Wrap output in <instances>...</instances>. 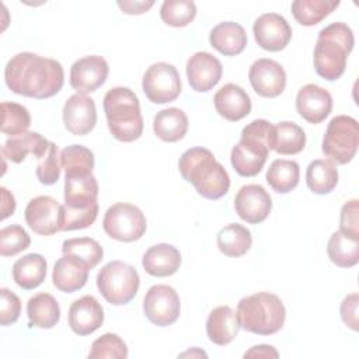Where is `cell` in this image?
Instances as JSON below:
<instances>
[{"instance_id":"cell-1","label":"cell","mask_w":359,"mask_h":359,"mask_svg":"<svg viewBox=\"0 0 359 359\" xmlns=\"http://www.w3.org/2000/svg\"><path fill=\"white\" fill-rule=\"evenodd\" d=\"M4 80L14 94L45 100L62 90L65 72L55 59L32 52H20L7 62Z\"/></svg>"},{"instance_id":"cell-2","label":"cell","mask_w":359,"mask_h":359,"mask_svg":"<svg viewBox=\"0 0 359 359\" xmlns=\"http://www.w3.org/2000/svg\"><path fill=\"white\" fill-rule=\"evenodd\" d=\"M181 177L192 184L196 192L206 199H220L230 188L226 168L216 161L213 153L205 147H192L178 160Z\"/></svg>"},{"instance_id":"cell-3","label":"cell","mask_w":359,"mask_h":359,"mask_svg":"<svg viewBox=\"0 0 359 359\" xmlns=\"http://www.w3.org/2000/svg\"><path fill=\"white\" fill-rule=\"evenodd\" d=\"M353 45V32L345 22H332L323 28L318 32L313 55L317 74L328 81L339 79L346 69V59Z\"/></svg>"},{"instance_id":"cell-4","label":"cell","mask_w":359,"mask_h":359,"mask_svg":"<svg viewBox=\"0 0 359 359\" xmlns=\"http://www.w3.org/2000/svg\"><path fill=\"white\" fill-rule=\"evenodd\" d=\"M111 135L119 142H133L143 133V116L137 95L128 87H114L102 101Z\"/></svg>"},{"instance_id":"cell-5","label":"cell","mask_w":359,"mask_h":359,"mask_svg":"<svg viewBox=\"0 0 359 359\" xmlns=\"http://www.w3.org/2000/svg\"><path fill=\"white\" fill-rule=\"evenodd\" d=\"M273 125L266 119H255L241 130L240 142L231 149L230 161L241 177H255L264 168L271 144Z\"/></svg>"},{"instance_id":"cell-6","label":"cell","mask_w":359,"mask_h":359,"mask_svg":"<svg viewBox=\"0 0 359 359\" xmlns=\"http://www.w3.org/2000/svg\"><path fill=\"white\" fill-rule=\"evenodd\" d=\"M236 313L240 328L258 335L278 332L286 320L282 300L269 292H258L240 299Z\"/></svg>"},{"instance_id":"cell-7","label":"cell","mask_w":359,"mask_h":359,"mask_svg":"<svg viewBox=\"0 0 359 359\" xmlns=\"http://www.w3.org/2000/svg\"><path fill=\"white\" fill-rule=\"evenodd\" d=\"M140 278L137 271L122 261H109L97 275V287L102 297L114 304H128L137 293Z\"/></svg>"},{"instance_id":"cell-8","label":"cell","mask_w":359,"mask_h":359,"mask_svg":"<svg viewBox=\"0 0 359 359\" xmlns=\"http://www.w3.org/2000/svg\"><path fill=\"white\" fill-rule=\"evenodd\" d=\"M358 144V121L348 115H337L330 121L325 129L321 150L330 161L348 164L355 157Z\"/></svg>"},{"instance_id":"cell-9","label":"cell","mask_w":359,"mask_h":359,"mask_svg":"<svg viewBox=\"0 0 359 359\" xmlns=\"http://www.w3.org/2000/svg\"><path fill=\"white\" fill-rule=\"evenodd\" d=\"M146 217L143 212L128 202H118L109 206L102 219L104 231L114 240L132 243L146 233Z\"/></svg>"},{"instance_id":"cell-10","label":"cell","mask_w":359,"mask_h":359,"mask_svg":"<svg viewBox=\"0 0 359 359\" xmlns=\"http://www.w3.org/2000/svg\"><path fill=\"white\" fill-rule=\"evenodd\" d=\"M142 88L150 102L167 104L178 98L182 84L175 66L165 62H157L144 72Z\"/></svg>"},{"instance_id":"cell-11","label":"cell","mask_w":359,"mask_h":359,"mask_svg":"<svg viewBox=\"0 0 359 359\" xmlns=\"http://www.w3.org/2000/svg\"><path fill=\"white\" fill-rule=\"evenodd\" d=\"M143 311L149 321L154 325H171L180 317V296L175 289L168 285H154L144 294Z\"/></svg>"},{"instance_id":"cell-12","label":"cell","mask_w":359,"mask_h":359,"mask_svg":"<svg viewBox=\"0 0 359 359\" xmlns=\"http://www.w3.org/2000/svg\"><path fill=\"white\" fill-rule=\"evenodd\" d=\"M252 32L255 42L269 52L285 49L292 39V28L289 22L278 13H265L259 15L252 25Z\"/></svg>"},{"instance_id":"cell-13","label":"cell","mask_w":359,"mask_h":359,"mask_svg":"<svg viewBox=\"0 0 359 359\" xmlns=\"http://www.w3.org/2000/svg\"><path fill=\"white\" fill-rule=\"evenodd\" d=\"M60 206L49 195H39L31 199L24 216L29 229L39 236H52L60 231Z\"/></svg>"},{"instance_id":"cell-14","label":"cell","mask_w":359,"mask_h":359,"mask_svg":"<svg viewBox=\"0 0 359 359\" xmlns=\"http://www.w3.org/2000/svg\"><path fill=\"white\" fill-rule=\"evenodd\" d=\"M252 90L265 98L280 95L286 87V73L282 65L273 59L262 57L255 60L248 72Z\"/></svg>"},{"instance_id":"cell-15","label":"cell","mask_w":359,"mask_h":359,"mask_svg":"<svg viewBox=\"0 0 359 359\" xmlns=\"http://www.w3.org/2000/svg\"><path fill=\"white\" fill-rule=\"evenodd\" d=\"M236 213L247 223H262L272 210V199L268 191L258 184L243 185L234 198Z\"/></svg>"},{"instance_id":"cell-16","label":"cell","mask_w":359,"mask_h":359,"mask_svg":"<svg viewBox=\"0 0 359 359\" xmlns=\"http://www.w3.org/2000/svg\"><path fill=\"white\" fill-rule=\"evenodd\" d=\"M108 73L109 66L102 56H84L70 67V86L79 94L93 93L105 83Z\"/></svg>"},{"instance_id":"cell-17","label":"cell","mask_w":359,"mask_h":359,"mask_svg":"<svg viewBox=\"0 0 359 359\" xmlns=\"http://www.w3.org/2000/svg\"><path fill=\"white\" fill-rule=\"evenodd\" d=\"M62 118L65 128L76 136L90 133L97 123L95 102L86 94H73L63 105Z\"/></svg>"},{"instance_id":"cell-18","label":"cell","mask_w":359,"mask_h":359,"mask_svg":"<svg viewBox=\"0 0 359 359\" xmlns=\"http://www.w3.org/2000/svg\"><path fill=\"white\" fill-rule=\"evenodd\" d=\"M223 66L220 60L209 52H196L187 62V77L192 90L206 93L222 79Z\"/></svg>"},{"instance_id":"cell-19","label":"cell","mask_w":359,"mask_h":359,"mask_svg":"<svg viewBox=\"0 0 359 359\" xmlns=\"http://www.w3.org/2000/svg\"><path fill=\"white\" fill-rule=\"evenodd\" d=\"M67 320L72 331L84 337L93 334L102 325L104 309L94 296L86 294L70 304Z\"/></svg>"},{"instance_id":"cell-20","label":"cell","mask_w":359,"mask_h":359,"mask_svg":"<svg viewBox=\"0 0 359 359\" xmlns=\"http://www.w3.org/2000/svg\"><path fill=\"white\" fill-rule=\"evenodd\" d=\"M296 109L304 121L320 123L332 109V97L325 88L317 84H306L296 95Z\"/></svg>"},{"instance_id":"cell-21","label":"cell","mask_w":359,"mask_h":359,"mask_svg":"<svg viewBox=\"0 0 359 359\" xmlns=\"http://www.w3.org/2000/svg\"><path fill=\"white\" fill-rule=\"evenodd\" d=\"M213 104L216 112L230 122H237L251 112L250 95L243 87L234 83H227L217 90L213 97Z\"/></svg>"},{"instance_id":"cell-22","label":"cell","mask_w":359,"mask_h":359,"mask_svg":"<svg viewBox=\"0 0 359 359\" xmlns=\"http://www.w3.org/2000/svg\"><path fill=\"white\" fill-rule=\"evenodd\" d=\"M91 269L77 258L63 254L53 266L52 282L56 289L65 293H73L81 289L88 280Z\"/></svg>"},{"instance_id":"cell-23","label":"cell","mask_w":359,"mask_h":359,"mask_svg":"<svg viewBox=\"0 0 359 359\" xmlns=\"http://www.w3.org/2000/svg\"><path fill=\"white\" fill-rule=\"evenodd\" d=\"M240 323L237 313L230 306L215 307L206 320V335L210 342L224 346L238 334Z\"/></svg>"},{"instance_id":"cell-24","label":"cell","mask_w":359,"mask_h":359,"mask_svg":"<svg viewBox=\"0 0 359 359\" xmlns=\"http://www.w3.org/2000/svg\"><path fill=\"white\" fill-rule=\"evenodd\" d=\"M142 265L144 271L151 276H171L180 269L181 254L178 248L171 244H156L143 254Z\"/></svg>"},{"instance_id":"cell-25","label":"cell","mask_w":359,"mask_h":359,"mask_svg":"<svg viewBox=\"0 0 359 359\" xmlns=\"http://www.w3.org/2000/svg\"><path fill=\"white\" fill-rule=\"evenodd\" d=\"M49 143L50 142L38 132H25L8 137L1 147V156L15 164L22 163L29 153L39 160L48 151Z\"/></svg>"},{"instance_id":"cell-26","label":"cell","mask_w":359,"mask_h":359,"mask_svg":"<svg viewBox=\"0 0 359 359\" xmlns=\"http://www.w3.org/2000/svg\"><path fill=\"white\" fill-rule=\"evenodd\" d=\"M209 42L222 55L236 56L240 55L247 45V32L234 21H223L212 28Z\"/></svg>"},{"instance_id":"cell-27","label":"cell","mask_w":359,"mask_h":359,"mask_svg":"<svg viewBox=\"0 0 359 359\" xmlns=\"http://www.w3.org/2000/svg\"><path fill=\"white\" fill-rule=\"evenodd\" d=\"M27 316L29 327L52 328L60 320V307L57 300L45 292L36 293L29 297L27 303Z\"/></svg>"},{"instance_id":"cell-28","label":"cell","mask_w":359,"mask_h":359,"mask_svg":"<svg viewBox=\"0 0 359 359\" xmlns=\"http://www.w3.org/2000/svg\"><path fill=\"white\" fill-rule=\"evenodd\" d=\"M153 130L163 142H178L188 132V116L182 109L175 107L161 109L153 119Z\"/></svg>"},{"instance_id":"cell-29","label":"cell","mask_w":359,"mask_h":359,"mask_svg":"<svg viewBox=\"0 0 359 359\" xmlns=\"http://www.w3.org/2000/svg\"><path fill=\"white\" fill-rule=\"evenodd\" d=\"M48 264L41 254H27L13 265V279L24 290L38 287L46 278Z\"/></svg>"},{"instance_id":"cell-30","label":"cell","mask_w":359,"mask_h":359,"mask_svg":"<svg viewBox=\"0 0 359 359\" xmlns=\"http://www.w3.org/2000/svg\"><path fill=\"white\" fill-rule=\"evenodd\" d=\"M306 146V133L294 122L283 121L272 128L269 150L278 154L290 156L300 153Z\"/></svg>"},{"instance_id":"cell-31","label":"cell","mask_w":359,"mask_h":359,"mask_svg":"<svg viewBox=\"0 0 359 359\" xmlns=\"http://www.w3.org/2000/svg\"><path fill=\"white\" fill-rule=\"evenodd\" d=\"M98 182L90 175L65 177V205L70 208H84L97 202Z\"/></svg>"},{"instance_id":"cell-32","label":"cell","mask_w":359,"mask_h":359,"mask_svg":"<svg viewBox=\"0 0 359 359\" xmlns=\"http://www.w3.org/2000/svg\"><path fill=\"white\" fill-rule=\"evenodd\" d=\"M217 248L227 257H241L244 255L252 244L251 233L247 227L238 223H230L220 229L216 236Z\"/></svg>"},{"instance_id":"cell-33","label":"cell","mask_w":359,"mask_h":359,"mask_svg":"<svg viewBox=\"0 0 359 359\" xmlns=\"http://www.w3.org/2000/svg\"><path fill=\"white\" fill-rule=\"evenodd\" d=\"M306 182L313 194H330L338 184V170L330 160H313L306 170Z\"/></svg>"},{"instance_id":"cell-34","label":"cell","mask_w":359,"mask_h":359,"mask_svg":"<svg viewBox=\"0 0 359 359\" xmlns=\"http://www.w3.org/2000/svg\"><path fill=\"white\" fill-rule=\"evenodd\" d=\"M359 240L342 231L331 234L327 244V254L332 264L339 268H352L359 261Z\"/></svg>"},{"instance_id":"cell-35","label":"cell","mask_w":359,"mask_h":359,"mask_svg":"<svg viewBox=\"0 0 359 359\" xmlns=\"http://www.w3.org/2000/svg\"><path fill=\"white\" fill-rule=\"evenodd\" d=\"M300 178V167L293 160L276 158L271 163L266 171V182L278 194L293 191Z\"/></svg>"},{"instance_id":"cell-36","label":"cell","mask_w":359,"mask_h":359,"mask_svg":"<svg viewBox=\"0 0 359 359\" xmlns=\"http://www.w3.org/2000/svg\"><path fill=\"white\" fill-rule=\"evenodd\" d=\"M338 6V0H294L290 8L300 25L311 27L323 21Z\"/></svg>"},{"instance_id":"cell-37","label":"cell","mask_w":359,"mask_h":359,"mask_svg":"<svg viewBox=\"0 0 359 359\" xmlns=\"http://www.w3.org/2000/svg\"><path fill=\"white\" fill-rule=\"evenodd\" d=\"M60 164L65 170V177L90 175L94 168V153L81 144H70L60 150Z\"/></svg>"},{"instance_id":"cell-38","label":"cell","mask_w":359,"mask_h":359,"mask_svg":"<svg viewBox=\"0 0 359 359\" xmlns=\"http://www.w3.org/2000/svg\"><path fill=\"white\" fill-rule=\"evenodd\" d=\"M62 252L77 258L79 261L84 262L90 269L97 266L104 257V250L101 244L91 237H76L65 240L62 244Z\"/></svg>"},{"instance_id":"cell-39","label":"cell","mask_w":359,"mask_h":359,"mask_svg":"<svg viewBox=\"0 0 359 359\" xmlns=\"http://www.w3.org/2000/svg\"><path fill=\"white\" fill-rule=\"evenodd\" d=\"M1 132L4 135L18 136L28 130L31 125V115L28 109L17 102H1Z\"/></svg>"},{"instance_id":"cell-40","label":"cell","mask_w":359,"mask_h":359,"mask_svg":"<svg viewBox=\"0 0 359 359\" xmlns=\"http://www.w3.org/2000/svg\"><path fill=\"white\" fill-rule=\"evenodd\" d=\"M98 216V202H94L84 208H70L67 205L60 206V230H81L90 227Z\"/></svg>"},{"instance_id":"cell-41","label":"cell","mask_w":359,"mask_h":359,"mask_svg":"<svg viewBox=\"0 0 359 359\" xmlns=\"http://www.w3.org/2000/svg\"><path fill=\"white\" fill-rule=\"evenodd\" d=\"M196 15V6L191 0H165L160 7L161 20L175 28L187 27Z\"/></svg>"},{"instance_id":"cell-42","label":"cell","mask_w":359,"mask_h":359,"mask_svg":"<svg viewBox=\"0 0 359 359\" xmlns=\"http://www.w3.org/2000/svg\"><path fill=\"white\" fill-rule=\"evenodd\" d=\"M88 358L90 359H101V358L125 359L128 358V346L119 335L107 332L91 344Z\"/></svg>"},{"instance_id":"cell-43","label":"cell","mask_w":359,"mask_h":359,"mask_svg":"<svg viewBox=\"0 0 359 359\" xmlns=\"http://www.w3.org/2000/svg\"><path fill=\"white\" fill-rule=\"evenodd\" d=\"M31 244L28 233L20 224H11L0 230V254L1 257H14L27 250Z\"/></svg>"},{"instance_id":"cell-44","label":"cell","mask_w":359,"mask_h":359,"mask_svg":"<svg viewBox=\"0 0 359 359\" xmlns=\"http://www.w3.org/2000/svg\"><path fill=\"white\" fill-rule=\"evenodd\" d=\"M60 167L57 160V146L50 142L48 151L39 158V163L35 168V175L43 185H53L60 177Z\"/></svg>"},{"instance_id":"cell-45","label":"cell","mask_w":359,"mask_h":359,"mask_svg":"<svg viewBox=\"0 0 359 359\" xmlns=\"http://www.w3.org/2000/svg\"><path fill=\"white\" fill-rule=\"evenodd\" d=\"M21 314V300L11 290L0 289V324L10 325L14 324Z\"/></svg>"},{"instance_id":"cell-46","label":"cell","mask_w":359,"mask_h":359,"mask_svg":"<svg viewBox=\"0 0 359 359\" xmlns=\"http://www.w3.org/2000/svg\"><path fill=\"white\" fill-rule=\"evenodd\" d=\"M358 212H359L358 199H352V201H348L346 203H344V206L341 208V215H339V231L359 240Z\"/></svg>"},{"instance_id":"cell-47","label":"cell","mask_w":359,"mask_h":359,"mask_svg":"<svg viewBox=\"0 0 359 359\" xmlns=\"http://www.w3.org/2000/svg\"><path fill=\"white\" fill-rule=\"evenodd\" d=\"M358 306L359 294L351 293L346 294L341 303V318L342 321L353 331H358Z\"/></svg>"},{"instance_id":"cell-48","label":"cell","mask_w":359,"mask_h":359,"mask_svg":"<svg viewBox=\"0 0 359 359\" xmlns=\"http://www.w3.org/2000/svg\"><path fill=\"white\" fill-rule=\"evenodd\" d=\"M118 7L122 10V13L125 14H143L146 11H149L153 6H154V1L153 0H149V1H133V0H123V1H118L116 3Z\"/></svg>"},{"instance_id":"cell-49","label":"cell","mask_w":359,"mask_h":359,"mask_svg":"<svg viewBox=\"0 0 359 359\" xmlns=\"http://www.w3.org/2000/svg\"><path fill=\"white\" fill-rule=\"evenodd\" d=\"M1 191V220L7 219L10 215L14 213L15 210V199H14V195L8 192L7 188L1 187L0 188Z\"/></svg>"},{"instance_id":"cell-50","label":"cell","mask_w":359,"mask_h":359,"mask_svg":"<svg viewBox=\"0 0 359 359\" xmlns=\"http://www.w3.org/2000/svg\"><path fill=\"white\" fill-rule=\"evenodd\" d=\"M278 351L271 345H255L244 353V358H278Z\"/></svg>"}]
</instances>
